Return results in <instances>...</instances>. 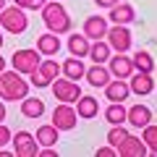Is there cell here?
<instances>
[{
  "label": "cell",
  "instance_id": "cell-1",
  "mask_svg": "<svg viewBox=\"0 0 157 157\" xmlns=\"http://www.w3.org/2000/svg\"><path fill=\"white\" fill-rule=\"evenodd\" d=\"M39 13H42V21H45L47 32L52 34H68L73 26L71 16H68V11L63 8V0H47L45 6L39 8Z\"/></svg>",
  "mask_w": 157,
  "mask_h": 157
},
{
  "label": "cell",
  "instance_id": "cell-32",
  "mask_svg": "<svg viewBox=\"0 0 157 157\" xmlns=\"http://www.w3.org/2000/svg\"><path fill=\"white\" fill-rule=\"evenodd\" d=\"M94 155H97V157H115V147L105 144V147H100V149H97Z\"/></svg>",
  "mask_w": 157,
  "mask_h": 157
},
{
  "label": "cell",
  "instance_id": "cell-25",
  "mask_svg": "<svg viewBox=\"0 0 157 157\" xmlns=\"http://www.w3.org/2000/svg\"><path fill=\"white\" fill-rule=\"evenodd\" d=\"M139 131H141V141L147 144V155L155 157L157 155V126L149 121V123H147L144 128H139Z\"/></svg>",
  "mask_w": 157,
  "mask_h": 157
},
{
  "label": "cell",
  "instance_id": "cell-36",
  "mask_svg": "<svg viewBox=\"0 0 157 157\" xmlns=\"http://www.w3.org/2000/svg\"><path fill=\"white\" fill-rule=\"evenodd\" d=\"M8 6V0H0V11H3V8H6Z\"/></svg>",
  "mask_w": 157,
  "mask_h": 157
},
{
  "label": "cell",
  "instance_id": "cell-14",
  "mask_svg": "<svg viewBox=\"0 0 157 157\" xmlns=\"http://www.w3.org/2000/svg\"><path fill=\"white\" fill-rule=\"evenodd\" d=\"M107 26H110V24H107V18L105 16H86L84 18V37L89 39H105V32H107Z\"/></svg>",
  "mask_w": 157,
  "mask_h": 157
},
{
  "label": "cell",
  "instance_id": "cell-17",
  "mask_svg": "<svg viewBox=\"0 0 157 157\" xmlns=\"http://www.w3.org/2000/svg\"><path fill=\"white\" fill-rule=\"evenodd\" d=\"M84 78L89 81L92 86H105L113 76H110V71H107V66H105V63H94V66L84 68Z\"/></svg>",
  "mask_w": 157,
  "mask_h": 157
},
{
  "label": "cell",
  "instance_id": "cell-3",
  "mask_svg": "<svg viewBox=\"0 0 157 157\" xmlns=\"http://www.w3.org/2000/svg\"><path fill=\"white\" fill-rule=\"evenodd\" d=\"M0 29H6L11 34H24L29 29V16L24 8H18L16 3L13 6H6L0 11Z\"/></svg>",
  "mask_w": 157,
  "mask_h": 157
},
{
  "label": "cell",
  "instance_id": "cell-18",
  "mask_svg": "<svg viewBox=\"0 0 157 157\" xmlns=\"http://www.w3.org/2000/svg\"><path fill=\"white\" fill-rule=\"evenodd\" d=\"M84 58H76V55H71V58H66V60L60 63V73L66 78H71V81H76V78H84Z\"/></svg>",
  "mask_w": 157,
  "mask_h": 157
},
{
  "label": "cell",
  "instance_id": "cell-20",
  "mask_svg": "<svg viewBox=\"0 0 157 157\" xmlns=\"http://www.w3.org/2000/svg\"><path fill=\"white\" fill-rule=\"evenodd\" d=\"M21 115L24 118H32V121H37V118L45 115V102L39 100V97H24L21 100Z\"/></svg>",
  "mask_w": 157,
  "mask_h": 157
},
{
  "label": "cell",
  "instance_id": "cell-2",
  "mask_svg": "<svg viewBox=\"0 0 157 157\" xmlns=\"http://www.w3.org/2000/svg\"><path fill=\"white\" fill-rule=\"evenodd\" d=\"M29 94V81L13 68L0 71V100L3 102H16Z\"/></svg>",
  "mask_w": 157,
  "mask_h": 157
},
{
  "label": "cell",
  "instance_id": "cell-12",
  "mask_svg": "<svg viewBox=\"0 0 157 157\" xmlns=\"http://www.w3.org/2000/svg\"><path fill=\"white\" fill-rule=\"evenodd\" d=\"M102 89H105V100H110V102H126L128 94H131L126 78H110Z\"/></svg>",
  "mask_w": 157,
  "mask_h": 157
},
{
  "label": "cell",
  "instance_id": "cell-21",
  "mask_svg": "<svg viewBox=\"0 0 157 157\" xmlns=\"http://www.w3.org/2000/svg\"><path fill=\"white\" fill-rule=\"evenodd\" d=\"M113 55L110 45H107L105 39H92L89 42V52H86V58H92V63H107V58Z\"/></svg>",
  "mask_w": 157,
  "mask_h": 157
},
{
  "label": "cell",
  "instance_id": "cell-28",
  "mask_svg": "<svg viewBox=\"0 0 157 157\" xmlns=\"http://www.w3.org/2000/svg\"><path fill=\"white\" fill-rule=\"evenodd\" d=\"M128 134H131V131L126 128L123 123H118V126H110V131H107V144H110V147H118V144H121V141H123Z\"/></svg>",
  "mask_w": 157,
  "mask_h": 157
},
{
  "label": "cell",
  "instance_id": "cell-19",
  "mask_svg": "<svg viewBox=\"0 0 157 157\" xmlns=\"http://www.w3.org/2000/svg\"><path fill=\"white\" fill-rule=\"evenodd\" d=\"M107 18H110L113 24H126V26H128V24L136 18V11H134L131 3H115V6L110 8V16Z\"/></svg>",
  "mask_w": 157,
  "mask_h": 157
},
{
  "label": "cell",
  "instance_id": "cell-24",
  "mask_svg": "<svg viewBox=\"0 0 157 157\" xmlns=\"http://www.w3.org/2000/svg\"><path fill=\"white\" fill-rule=\"evenodd\" d=\"M131 63H134V71H147V73L155 71V58L147 50H136L134 55H131Z\"/></svg>",
  "mask_w": 157,
  "mask_h": 157
},
{
  "label": "cell",
  "instance_id": "cell-22",
  "mask_svg": "<svg viewBox=\"0 0 157 157\" xmlns=\"http://www.w3.org/2000/svg\"><path fill=\"white\" fill-rule=\"evenodd\" d=\"M58 134H60V131H58L52 123H45V126L37 128V136H34V139H37L39 147H55L58 144Z\"/></svg>",
  "mask_w": 157,
  "mask_h": 157
},
{
  "label": "cell",
  "instance_id": "cell-16",
  "mask_svg": "<svg viewBox=\"0 0 157 157\" xmlns=\"http://www.w3.org/2000/svg\"><path fill=\"white\" fill-rule=\"evenodd\" d=\"M73 107H76V115L81 118V121H92V118L100 115V100H94V97H89V94H81L73 102Z\"/></svg>",
  "mask_w": 157,
  "mask_h": 157
},
{
  "label": "cell",
  "instance_id": "cell-26",
  "mask_svg": "<svg viewBox=\"0 0 157 157\" xmlns=\"http://www.w3.org/2000/svg\"><path fill=\"white\" fill-rule=\"evenodd\" d=\"M105 121L110 126L126 123V107H123V102H110V105L105 107Z\"/></svg>",
  "mask_w": 157,
  "mask_h": 157
},
{
  "label": "cell",
  "instance_id": "cell-33",
  "mask_svg": "<svg viewBox=\"0 0 157 157\" xmlns=\"http://www.w3.org/2000/svg\"><path fill=\"white\" fill-rule=\"evenodd\" d=\"M97 3V8H113L115 3H121V0H94Z\"/></svg>",
  "mask_w": 157,
  "mask_h": 157
},
{
  "label": "cell",
  "instance_id": "cell-35",
  "mask_svg": "<svg viewBox=\"0 0 157 157\" xmlns=\"http://www.w3.org/2000/svg\"><path fill=\"white\" fill-rule=\"evenodd\" d=\"M3 68H8V66H6V58L0 55V71H3Z\"/></svg>",
  "mask_w": 157,
  "mask_h": 157
},
{
  "label": "cell",
  "instance_id": "cell-10",
  "mask_svg": "<svg viewBox=\"0 0 157 157\" xmlns=\"http://www.w3.org/2000/svg\"><path fill=\"white\" fill-rule=\"evenodd\" d=\"M107 71H110L113 78H128L134 73V63L126 52H115V55L107 58Z\"/></svg>",
  "mask_w": 157,
  "mask_h": 157
},
{
  "label": "cell",
  "instance_id": "cell-11",
  "mask_svg": "<svg viewBox=\"0 0 157 157\" xmlns=\"http://www.w3.org/2000/svg\"><path fill=\"white\" fill-rule=\"evenodd\" d=\"M115 155H118V157H144V155H147V144L141 141V136L128 134L121 144L115 147Z\"/></svg>",
  "mask_w": 157,
  "mask_h": 157
},
{
  "label": "cell",
  "instance_id": "cell-23",
  "mask_svg": "<svg viewBox=\"0 0 157 157\" xmlns=\"http://www.w3.org/2000/svg\"><path fill=\"white\" fill-rule=\"evenodd\" d=\"M68 52L76 55V58H86V52H89V39L84 34H71L68 37Z\"/></svg>",
  "mask_w": 157,
  "mask_h": 157
},
{
  "label": "cell",
  "instance_id": "cell-30",
  "mask_svg": "<svg viewBox=\"0 0 157 157\" xmlns=\"http://www.w3.org/2000/svg\"><path fill=\"white\" fill-rule=\"evenodd\" d=\"M13 3H16L18 8H24V11H39L47 0H13Z\"/></svg>",
  "mask_w": 157,
  "mask_h": 157
},
{
  "label": "cell",
  "instance_id": "cell-6",
  "mask_svg": "<svg viewBox=\"0 0 157 157\" xmlns=\"http://www.w3.org/2000/svg\"><path fill=\"white\" fill-rule=\"evenodd\" d=\"M50 89H52V94H55V100H60V102H76L78 97H81V86H78V81H71V78H52L50 81Z\"/></svg>",
  "mask_w": 157,
  "mask_h": 157
},
{
  "label": "cell",
  "instance_id": "cell-34",
  "mask_svg": "<svg viewBox=\"0 0 157 157\" xmlns=\"http://www.w3.org/2000/svg\"><path fill=\"white\" fill-rule=\"evenodd\" d=\"M3 121H6V102L0 100V123H3Z\"/></svg>",
  "mask_w": 157,
  "mask_h": 157
},
{
  "label": "cell",
  "instance_id": "cell-37",
  "mask_svg": "<svg viewBox=\"0 0 157 157\" xmlns=\"http://www.w3.org/2000/svg\"><path fill=\"white\" fill-rule=\"evenodd\" d=\"M0 47H3V29H0Z\"/></svg>",
  "mask_w": 157,
  "mask_h": 157
},
{
  "label": "cell",
  "instance_id": "cell-29",
  "mask_svg": "<svg viewBox=\"0 0 157 157\" xmlns=\"http://www.w3.org/2000/svg\"><path fill=\"white\" fill-rule=\"evenodd\" d=\"M26 76H29V86H37V89H45V86H50V81H47V78L42 76L37 68H34L32 73H26Z\"/></svg>",
  "mask_w": 157,
  "mask_h": 157
},
{
  "label": "cell",
  "instance_id": "cell-13",
  "mask_svg": "<svg viewBox=\"0 0 157 157\" xmlns=\"http://www.w3.org/2000/svg\"><path fill=\"white\" fill-rule=\"evenodd\" d=\"M149 121H155V115H152V110L147 105H131L126 107V123L134 126V128H144Z\"/></svg>",
  "mask_w": 157,
  "mask_h": 157
},
{
  "label": "cell",
  "instance_id": "cell-9",
  "mask_svg": "<svg viewBox=\"0 0 157 157\" xmlns=\"http://www.w3.org/2000/svg\"><path fill=\"white\" fill-rule=\"evenodd\" d=\"M126 81H128L131 94L144 97V94H152V92H155V78H152V73H147V71H134Z\"/></svg>",
  "mask_w": 157,
  "mask_h": 157
},
{
  "label": "cell",
  "instance_id": "cell-27",
  "mask_svg": "<svg viewBox=\"0 0 157 157\" xmlns=\"http://www.w3.org/2000/svg\"><path fill=\"white\" fill-rule=\"evenodd\" d=\"M37 71L42 73L47 81H52V78L60 76V63L52 60V58H42V60H39V66H37Z\"/></svg>",
  "mask_w": 157,
  "mask_h": 157
},
{
  "label": "cell",
  "instance_id": "cell-31",
  "mask_svg": "<svg viewBox=\"0 0 157 157\" xmlns=\"http://www.w3.org/2000/svg\"><path fill=\"white\" fill-rule=\"evenodd\" d=\"M11 128H8L6 123H0V147H6V144H11Z\"/></svg>",
  "mask_w": 157,
  "mask_h": 157
},
{
  "label": "cell",
  "instance_id": "cell-8",
  "mask_svg": "<svg viewBox=\"0 0 157 157\" xmlns=\"http://www.w3.org/2000/svg\"><path fill=\"white\" fill-rule=\"evenodd\" d=\"M11 144H13V157H37L39 152L37 139L29 131H16V136H11Z\"/></svg>",
  "mask_w": 157,
  "mask_h": 157
},
{
  "label": "cell",
  "instance_id": "cell-7",
  "mask_svg": "<svg viewBox=\"0 0 157 157\" xmlns=\"http://www.w3.org/2000/svg\"><path fill=\"white\" fill-rule=\"evenodd\" d=\"M76 123H78V115H76V107L71 102L55 105V110H52V126L58 131H71V128H76Z\"/></svg>",
  "mask_w": 157,
  "mask_h": 157
},
{
  "label": "cell",
  "instance_id": "cell-5",
  "mask_svg": "<svg viewBox=\"0 0 157 157\" xmlns=\"http://www.w3.org/2000/svg\"><path fill=\"white\" fill-rule=\"evenodd\" d=\"M39 60H42V55H39L37 50L24 47V50H16L11 55V68H13V71H18L21 76H26V73H32L34 68L39 66Z\"/></svg>",
  "mask_w": 157,
  "mask_h": 157
},
{
  "label": "cell",
  "instance_id": "cell-4",
  "mask_svg": "<svg viewBox=\"0 0 157 157\" xmlns=\"http://www.w3.org/2000/svg\"><path fill=\"white\" fill-rule=\"evenodd\" d=\"M105 42L110 45L113 52H128L134 37H131V29L126 26V24H113V26H107V32H105Z\"/></svg>",
  "mask_w": 157,
  "mask_h": 157
},
{
  "label": "cell",
  "instance_id": "cell-15",
  "mask_svg": "<svg viewBox=\"0 0 157 157\" xmlns=\"http://www.w3.org/2000/svg\"><path fill=\"white\" fill-rule=\"evenodd\" d=\"M37 52L42 58H52L60 52V34H52V32H45L37 37Z\"/></svg>",
  "mask_w": 157,
  "mask_h": 157
}]
</instances>
